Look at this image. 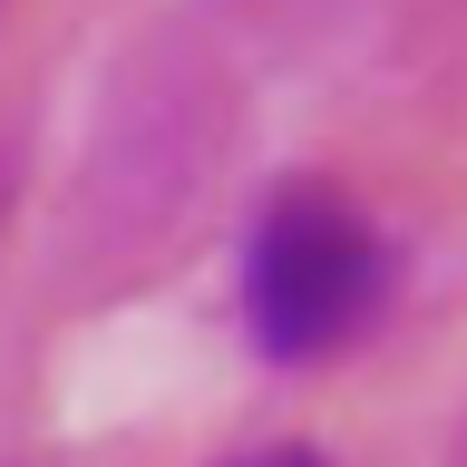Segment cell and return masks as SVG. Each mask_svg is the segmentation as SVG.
<instances>
[{"instance_id":"2","label":"cell","mask_w":467,"mask_h":467,"mask_svg":"<svg viewBox=\"0 0 467 467\" xmlns=\"http://www.w3.org/2000/svg\"><path fill=\"white\" fill-rule=\"evenodd\" d=\"M234 467H321L312 448H254V458H234Z\"/></svg>"},{"instance_id":"1","label":"cell","mask_w":467,"mask_h":467,"mask_svg":"<svg viewBox=\"0 0 467 467\" xmlns=\"http://www.w3.org/2000/svg\"><path fill=\"white\" fill-rule=\"evenodd\" d=\"M389 302V244L350 195L292 185L263 204L244 244V321L273 360H331L379 321Z\"/></svg>"}]
</instances>
